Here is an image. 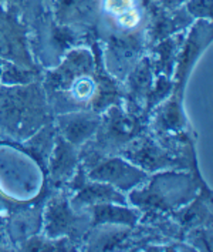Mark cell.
Instances as JSON below:
<instances>
[{"mask_svg":"<svg viewBox=\"0 0 213 252\" xmlns=\"http://www.w3.org/2000/svg\"><path fill=\"white\" fill-rule=\"evenodd\" d=\"M70 224V215L67 211L66 207H54L53 210V217H52V225L55 229H61V228H66Z\"/></svg>","mask_w":213,"mask_h":252,"instance_id":"5b68a950","label":"cell"},{"mask_svg":"<svg viewBox=\"0 0 213 252\" xmlns=\"http://www.w3.org/2000/svg\"><path fill=\"white\" fill-rule=\"evenodd\" d=\"M95 126H97V120L91 117H74L67 123V138L74 143H80L93 133Z\"/></svg>","mask_w":213,"mask_h":252,"instance_id":"6da1fadb","label":"cell"},{"mask_svg":"<svg viewBox=\"0 0 213 252\" xmlns=\"http://www.w3.org/2000/svg\"><path fill=\"white\" fill-rule=\"evenodd\" d=\"M106 7L108 12L115 14L118 19L125 14L135 12L133 0H106Z\"/></svg>","mask_w":213,"mask_h":252,"instance_id":"277c9868","label":"cell"},{"mask_svg":"<svg viewBox=\"0 0 213 252\" xmlns=\"http://www.w3.org/2000/svg\"><path fill=\"white\" fill-rule=\"evenodd\" d=\"M4 63H6V62L0 59V76H1V71H3V67H4Z\"/></svg>","mask_w":213,"mask_h":252,"instance_id":"8992f818","label":"cell"},{"mask_svg":"<svg viewBox=\"0 0 213 252\" xmlns=\"http://www.w3.org/2000/svg\"><path fill=\"white\" fill-rule=\"evenodd\" d=\"M95 218L98 221H121V222H130L133 224L135 221V215L127 210L122 208H115V207H108V205H100L95 208Z\"/></svg>","mask_w":213,"mask_h":252,"instance_id":"7a4b0ae2","label":"cell"},{"mask_svg":"<svg viewBox=\"0 0 213 252\" xmlns=\"http://www.w3.org/2000/svg\"><path fill=\"white\" fill-rule=\"evenodd\" d=\"M0 79L3 80V83H6V84H26L31 80V74L28 71H25V70L19 68L12 63L6 62Z\"/></svg>","mask_w":213,"mask_h":252,"instance_id":"3957f363","label":"cell"}]
</instances>
